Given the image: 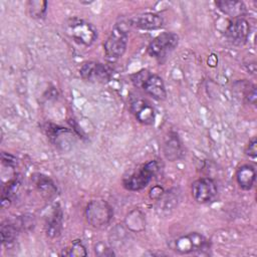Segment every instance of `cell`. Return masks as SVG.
I'll return each instance as SVG.
<instances>
[{
	"label": "cell",
	"mask_w": 257,
	"mask_h": 257,
	"mask_svg": "<svg viewBox=\"0 0 257 257\" xmlns=\"http://www.w3.org/2000/svg\"><path fill=\"white\" fill-rule=\"evenodd\" d=\"M64 31L74 42L83 46H90L97 38L96 28L90 22L77 17L65 22Z\"/></svg>",
	"instance_id": "obj_1"
},
{
	"label": "cell",
	"mask_w": 257,
	"mask_h": 257,
	"mask_svg": "<svg viewBox=\"0 0 257 257\" xmlns=\"http://www.w3.org/2000/svg\"><path fill=\"white\" fill-rule=\"evenodd\" d=\"M128 41L127 31L122 25H115L103 43L105 58L109 62L118 60L126 50Z\"/></svg>",
	"instance_id": "obj_2"
},
{
	"label": "cell",
	"mask_w": 257,
	"mask_h": 257,
	"mask_svg": "<svg viewBox=\"0 0 257 257\" xmlns=\"http://www.w3.org/2000/svg\"><path fill=\"white\" fill-rule=\"evenodd\" d=\"M84 216L90 226L100 229L110 223L113 217V210L104 200H91L85 207Z\"/></svg>",
	"instance_id": "obj_3"
},
{
	"label": "cell",
	"mask_w": 257,
	"mask_h": 257,
	"mask_svg": "<svg viewBox=\"0 0 257 257\" xmlns=\"http://www.w3.org/2000/svg\"><path fill=\"white\" fill-rule=\"evenodd\" d=\"M159 169H160L159 163L155 160H152L146 163L141 169H139L138 172H135L128 177L123 178L122 180L123 188L133 192H137L145 189L150 184L154 176L158 173Z\"/></svg>",
	"instance_id": "obj_4"
},
{
	"label": "cell",
	"mask_w": 257,
	"mask_h": 257,
	"mask_svg": "<svg viewBox=\"0 0 257 257\" xmlns=\"http://www.w3.org/2000/svg\"><path fill=\"white\" fill-rule=\"evenodd\" d=\"M179 43V36L175 32H163L156 36L148 46L150 56L162 60L171 53Z\"/></svg>",
	"instance_id": "obj_5"
},
{
	"label": "cell",
	"mask_w": 257,
	"mask_h": 257,
	"mask_svg": "<svg viewBox=\"0 0 257 257\" xmlns=\"http://www.w3.org/2000/svg\"><path fill=\"white\" fill-rule=\"evenodd\" d=\"M171 247L179 254H190L206 249L208 240L198 232H191L175 239Z\"/></svg>",
	"instance_id": "obj_6"
},
{
	"label": "cell",
	"mask_w": 257,
	"mask_h": 257,
	"mask_svg": "<svg viewBox=\"0 0 257 257\" xmlns=\"http://www.w3.org/2000/svg\"><path fill=\"white\" fill-rule=\"evenodd\" d=\"M80 76L93 83H106L111 78V70L108 66L97 61H86L79 69Z\"/></svg>",
	"instance_id": "obj_7"
},
{
	"label": "cell",
	"mask_w": 257,
	"mask_h": 257,
	"mask_svg": "<svg viewBox=\"0 0 257 257\" xmlns=\"http://www.w3.org/2000/svg\"><path fill=\"white\" fill-rule=\"evenodd\" d=\"M192 197L199 204L212 202L218 194V188L214 180L210 178H201L193 182L191 187Z\"/></svg>",
	"instance_id": "obj_8"
},
{
	"label": "cell",
	"mask_w": 257,
	"mask_h": 257,
	"mask_svg": "<svg viewBox=\"0 0 257 257\" xmlns=\"http://www.w3.org/2000/svg\"><path fill=\"white\" fill-rule=\"evenodd\" d=\"M250 35V24L245 18L233 19L225 30V36L235 46H242L247 43Z\"/></svg>",
	"instance_id": "obj_9"
},
{
	"label": "cell",
	"mask_w": 257,
	"mask_h": 257,
	"mask_svg": "<svg viewBox=\"0 0 257 257\" xmlns=\"http://www.w3.org/2000/svg\"><path fill=\"white\" fill-rule=\"evenodd\" d=\"M131 26L144 29V30H155L159 29L164 25V19L162 16L152 12H146L135 15L128 19Z\"/></svg>",
	"instance_id": "obj_10"
},
{
	"label": "cell",
	"mask_w": 257,
	"mask_h": 257,
	"mask_svg": "<svg viewBox=\"0 0 257 257\" xmlns=\"http://www.w3.org/2000/svg\"><path fill=\"white\" fill-rule=\"evenodd\" d=\"M131 110L139 122L146 125H150L155 122V109L148 101L142 98L134 99L131 103Z\"/></svg>",
	"instance_id": "obj_11"
},
{
	"label": "cell",
	"mask_w": 257,
	"mask_h": 257,
	"mask_svg": "<svg viewBox=\"0 0 257 257\" xmlns=\"http://www.w3.org/2000/svg\"><path fill=\"white\" fill-rule=\"evenodd\" d=\"M143 89L152 97L158 100H164L167 97V90L164 80L157 74H148L142 84Z\"/></svg>",
	"instance_id": "obj_12"
},
{
	"label": "cell",
	"mask_w": 257,
	"mask_h": 257,
	"mask_svg": "<svg viewBox=\"0 0 257 257\" xmlns=\"http://www.w3.org/2000/svg\"><path fill=\"white\" fill-rule=\"evenodd\" d=\"M63 212L59 205H56L50 215L46 218L44 229L45 233L49 238H55L60 235L62 229Z\"/></svg>",
	"instance_id": "obj_13"
},
{
	"label": "cell",
	"mask_w": 257,
	"mask_h": 257,
	"mask_svg": "<svg viewBox=\"0 0 257 257\" xmlns=\"http://www.w3.org/2000/svg\"><path fill=\"white\" fill-rule=\"evenodd\" d=\"M215 4L222 13L233 19L244 18L246 14V6L242 1L221 0L216 1Z\"/></svg>",
	"instance_id": "obj_14"
},
{
	"label": "cell",
	"mask_w": 257,
	"mask_h": 257,
	"mask_svg": "<svg viewBox=\"0 0 257 257\" xmlns=\"http://www.w3.org/2000/svg\"><path fill=\"white\" fill-rule=\"evenodd\" d=\"M256 180V171L252 165H242L236 171V181L239 187L245 191L251 190Z\"/></svg>",
	"instance_id": "obj_15"
},
{
	"label": "cell",
	"mask_w": 257,
	"mask_h": 257,
	"mask_svg": "<svg viewBox=\"0 0 257 257\" xmlns=\"http://www.w3.org/2000/svg\"><path fill=\"white\" fill-rule=\"evenodd\" d=\"M163 151H164L165 157L171 162H174L181 158L183 151H182L181 142L176 133L169 134V137L166 139L164 143Z\"/></svg>",
	"instance_id": "obj_16"
},
{
	"label": "cell",
	"mask_w": 257,
	"mask_h": 257,
	"mask_svg": "<svg viewBox=\"0 0 257 257\" xmlns=\"http://www.w3.org/2000/svg\"><path fill=\"white\" fill-rule=\"evenodd\" d=\"M33 182L38 191L45 197L51 198L57 194V188L50 178L42 174H36L33 176Z\"/></svg>",
	"instance_id": "obj_17"
},
{
	"label": "cell",
	"mask_w": 257,
	"mask_h": 257,
	"mask_svg": "<svg viewBox=\"0 0 257 257\" xmlns=\"http://www.w3.org/2000/svg\"><path fill=\"white\" fill-rule=\"evenodd\" d=\"M21 223L17 224L14 221H5L1 225V241L3 244H9L15 241L20 230Z\"/></svg>",
	"instance_id": "obj_18"
},
{
	"label": "cell",
	"mask_w": 257,
	"mask_h": 257,
	"mask_svg": "<svg viewBox=\"0 0 257 257\" xmlns=\"http://www.w3.org/2000/svg\"><path fill=\"white\" fill-rule=\"evenodd\" d=\"M47 1L44 0H30L27 2V10L30 17L34 19H42L47 12Z\"/></svg>",
	"instance_id": "obj_19"
},
{
	"label": "cell",
	"mask_w": 257,
	"mask_h": 257,
	"mask_svg": "<svg viewBox=\"0 0 257 257\" xmlns=\"http://www.w3.org/2000/svg\"><path fill=\"white\" fill-rule=\"evenodd\" d=\"M61 255H64V256H86L87 255V252H86V249L84 247V245L82 244L81 241L79 240H75L72 242L71 246L66 249V251L62 252Z\"/></svg>",
	"instance_id": "obj_20"
},
{
	"label": "cell",
	"mask_w": 257,
	"mask_h": 257,
	"mask_svg": "<svg viewBox=\"0 0 257 257\" xmlns=\"http://www.w3.org/2000/svg\"><path fill=\"white\" fill-rule=\"evenodd\" d=\"M245 154H246V156H248L250 159H252L255 162V160L257 158V140L255 137L252 138L249 141L248 145L246 146Z\"/></svg>",
	"instance_id": "obj_21"
},
{
	"label": "cell",
	"mask_w": 257,
	"mask_h": 257,
	"mask_svg": "<svg viewBox=\"0 0 257 257\" xmlns=\"http://www.w3.org/2000/svg\"><path fill=\"white\" fill-rule=\"evenodd\" d=\"M94 251H95V254L99 255V256H111V255H114L113 251L110 250L108 247H106L102 243L96 244Z\"/></svg>",
	"instance_id": "obj_22"
},
{
	"label": "cell",
	"mask_w": 257,
	"mask_h": 257,
	"mask_svg": "<svg viewBox=\"0 0 257 257\" xmlns=\"http://www.w3.org/2000/svg\"><path fill=\"white\" fill-rule=\"evenodd\" d=\"M245 98L250 104L252 105L256 104V86L255 85H252L251 87H249V89H247Z\"/></svg>",
	"instance_id": "obj_23"
},
{
	"label": "cell",
	"mask_w": 257,
	"mask_h": 257,
	"mask_svg": "<svg viewBox=\"0 0 257 257\" xmlns=\"http://www.w3.org/2000/svg\"><path fill=\"white\" fill-rule=\"evenodd\" d=\"M164 193V189L161 186H155L150 191V197L151 199H159Z\"/></svg>",
	"instance_id": "obj_24"
}]
</instances>
